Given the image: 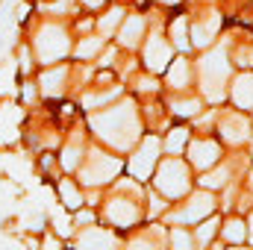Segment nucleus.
I'll use <instances>...</instances> for the list:
<instances>
[{
  "mask_svg": "<svg viewBox=\"0 0 253 250\" xmlns=\"http://www.w3.org/2000/svg\"><path fill=\"white\" fill-rule=\"evenodd\" d=\"M91 126L97 129V135L103 141H109L112 147L126 150L135 135H138V118H135V106L132 103H118L112 109H103V115H94Z\"/></svg>",
  "mask_w": 253,
  "mask_h": 250,
  "instance_id": "obj_1",
  "label": "nucleus"
},
{
  "mask_svg": "<svg viewBox=\"0 0 253 250\" xmlns=\"http://www.w3.org/2000/svg\"><path fill=\"white\" fill-rule=\"evenodd\" d=\"M227 77H230V62H227V53L221 47H215L212 53H206L200 59V85H203V94L209 100H221L224 97Z\"/></svg>",
  "mask_w": 253,
  "mask_h": 250,
  "instance_id": "obj_2",
  "label": "nucleus"
},
{
  "mask_svg": "<svg viewBox=\"0 0 253 250\" xmlns=\"http://www.w3.org/2000/svg\"><path fill=\"white\" fill-rule=\"evenodd\" d=\"M156 188L165 194V197H180L189 191V171L180 159H168L159 174H156Z\"/></svg>",
  "mask_w": 253,
  "mask_h": 250,
  "instance_id": "obj_3",
  "label": "nucleus"
},
{
  "mask_svg": "<svg viewBox=\"0 0 253 250\" xmlns=\"http://www.w3.org/2000/svg\"><path fill=\"white\" fill-rule=\"evenodd\" d=\"M36 53L42 62H56L68 53V36L62 27H44L36 39Z\"/></svg>",
  "mask_w": 253,
  "mask_h": 250,
  "instance_id": "obj_4",
  "label": "nucleus"
},
{
  "mask_svg": "<svg viewBox=\"0 0 253 250\" xmlns=\"http://www.w3.org/2000/svg\"><path fill=\"white\" fill-rule=\"evenodd\" d=\"M118 171H121V162L118 159L103 156V153H91L88 156V165L83 168V177H85V183L97 186V183H109Z\"/></svg>",
  "mask_w": 253,
  "mask_h": 250,
  "instance_id": "obj_5",
  "label": "nucleus"
},
{
  "mask_svg": "<svg viewBox=\"0 0 253 250\" xmlns=\"http://www.w3.org/2000/svg\"><path fill=\"white\" fill-rule=\"evenodd\" d=\"M156 156H159V138L150 135V138L141 141V147H138L135 156L129 159V174L138 177V180H147L150 171H153V165H156Z\"/></svg>",
  "mask_w": 253,
  "mask_h": 250,
  "instance_id": "obj_6",
  "label": "nucleus"
},
{
  "mask_svg": "<svg viewBox=\"0 0 253 250\" xmlns=\"http://www.w3.org/2000/svg\"><path fill=\"white\" fill-rule=\"evenodd\" d=\"M212 206H215L212 194H209V191H200V194H194V197L189 200V206H186V209L171 212V221H177V224H191V221H197V218L209 215V212H212Z\"/></svg>",
  "mask_w": 253,
  "mask_h": 250,
  "instance_id": "obj_7",
  "label": "nucleus"
},
{
  "mask_svg": "<svg viewBox=\"0 0 253 250\" xmlns=\"http://www.w3.org/2000/svg\"><path fill=\"white\" fill-rule=\"evenodd\" d=\"M144 62L150 71H165V65L171 62V44L162 36H150V42L144 47Z\"/></svg>",
  "mask_w": 253,
  "mask_h": 250,
  "instance_id": "obj_8",
  "label": "nucleus"
},
{
  "mask_svg": "<svg viewBox=\"0 0 253 250\" xmlns=\"http://www.w3.org/2000/svg\"><path fill=\"white\" fill-rule=\"evenodd\" d=\"M106 221L115 224V227H129V224L138 221V206L132 200H121L118 197V200H112L106 206Z\"/></svg>",
  "mask_w": 253,
  "mask_h": 250,
  "instance_id": "obj_9",
  "label": "nucleus"
},
{
  "mask_svg": "<svg viewBox=\"0 0 253 250\" xmlns=\"http://www.w3.org/2000/svg\"><path fill=\"white\" fill-rule=\"evenodd\" d=\"M189 156H191V165L203 171V168H209V165L218 162L221 147H218L215 141H203V138H197V141H191L189 144Z\"/></svg>",
  "mask_w": 253,
  "mask_h": 250,
  "instance_id": "obj_10",
  "label": "nucleus"
},
{
  "mask_svg": "<svg viewBox=\"0 0 253 250\" xmlns=\"http://www.w3.org/2000/svg\"><path fill=\"white\" fill-rule=\"evenodd\" d=\"M77 248L80 250H115L118 245H115L112 233H106V230H100V227H88V230L80 233Z\"/></svg>",
  "mask_w": 253,
  "mask_h": 250,
  "instance_id": "obj_11",
  "label": "nucleus"
},
{
  "mask_svg": "<svg viewBox=\"0 0 253 250\" xmlns=\"http://www.w3.org/2000/svg\"><path fill=\"white\" fill-rule=\"evenodd\" d=\"M221 132H224V138H227V141L239 144V141H248V138H251V124H248V118H242V115L230 112V115H224V118H221Z\"/></svg>",
  "mask_w": 253,
  "mask_h": 250,
  "instance_id": "obj_12",
  "label": "nucleus"
},
{
  "mask_svg": "<svg viewBox=\"0 0 253 250\" xmlns=\"http://www.w3.org/2000/svg\"><path fill=\"white\" fill-rule=\"evenodd\" d=\"M18 124H21V109H15V106H0V144L15 141Z\"/></svg>",
  "mask_w": 253,
  "mask_h": 250,
  "instance_id": "obj_13",
  "label": "nucleus"
},
{
  "mask_svg": "<svg viewBox=\"0 0 253 250\" xmlns=\"http://www.w3.org/2000/svg\"><path fill=\"white\" fill-rule=\"evenodd\" d=\"M233 100L242 109H253V74H242L233 85Z\"/></svg>",
  "mask_w": 253,
  "mask_h": 250,
  "instance_id": "obj_14",
  "label": "nucleus"
},
{
  "mask_svg": "<svg viewBox=\"0 0 253 250\" xmlns=\"http://www.w3.org/2000/svg\"><path fill=\"white\" fill-rule=\"evenodd\" d=\"M141 33H144V18H138V15H129L124 21V27H121V44L126 47H135L138 44V39H141Z\"/></svg>",
  "mask_w": 253,
  "mask_h": 250,
  "instance_id": "obj_15",
  "label": "nucleus"
},
{
  "mask_svg": "<svg viewBox=\"0 0 253 250\" xmlns=\"http://www.w3.org/2000/svg\"><path fill=\"white\" fill-rule=\"evenodd\" d=\"M218 24H221V15H212L209 21H200V24H194V30H191V36H194V44H197V47H206V44L212 42V36H215Z\"/></svg>",
  "mask_w": 253,
  "mask_h": 250,
  "instance_id": "obj_16",
  "label": "nucleus"
},
{
  "mask_svg": "<svg viewBox=\"0 0 253 250\" xmlns=\"http://www.w3.org/2000/svg\"><path fill=\"white\" fill-rule=\"evenodd\" d=\"M191 80V65L186 59H177V62L168 68V85L171 88H186Z\"/></svg>",
  "mask_w": 253,
  "mask_h": 250,
  "instance_id": "obj_17",
  "label": "nucleus"
},
{
  "mask_svg": "<svg viewBox=\"0 0 253 250\" xmlns=\"http://www.w3.org/2000/svg\"><path fill=\"white\" fill-rule=\"evenodd\" d=\"M65 68H56V71H47L44 77H42V88H44V94H62V88H65Z\"/></svg>",
  "mask_w": 253,
  "mask_h": 250,
  "instance_id": "obj_18",
  "label": "nucleus"
},
{
  "mask_svg": "<svg viewBox=\"0 0 253 250\" xmlns=\"http://www.w3.org/2000/svg\"><path fill=\"white\" fill-rule=\"evenodd\" d=\"M59 191H62V203L68 206V209H77V206L83 203L80 191L74 188V183H71V180H62V183H59Z\"/></svg>",
  "mask_w": 253,
  "mask_h": 250,
  "instance_id": "obj_19",
  "label": "nucleus"
},
{
  "mask_svg": "<svg viewBox=\"0 0 253 250\" xmlns=\"http://www.w3.org/2000/svg\"><path fill=\"white\" fill-rule=\"evenodd\" d=\"M100 47H103V36H91V39L80 42V47H77V56H80V59H88V56H94Z\"/></svg>",
  "mask_w": 253,
  "mask_h": 250,
  "instance_id": "obj_20",
  "label": "nucleus"
},
{
  "mask_svg": "<svg viewBox=\"0 0 253 250\" xmlns=\"http://www.w3.org/2000/svg\"><path fill=\"white\" fill-rule=\"evenodd\" d=\"M245 236H248V227H245L242 221H236V218L224 227V239H227V242H245Z\"/></svg>",
  "mask_w": 253,
  "mask_h": 250,
  "instance_id": "obj_21",
  "label": "nucleus"
},
{
  "mask_svg": "<svg viewBox=\"0 0 253 250\" xmlns=\"http://www.w3.org/2000/svg\"><path fill=\"white\" fill-rule=\"evenodd\" d=\"M171 109H174V115H194V112H200V100L197 97H189V100H174L171 103Z\"/></svg>",
  "mask_w": 253,
  "mask_h": 250,
  "instance_id": "obj_22",
  "label": "nucleus"
},
{
  "mask_svg": "<svg viewBox=\"0 0 253 250\" xmlns=\"http://www.w3.org/2000/svg\"><path fill=\"white\" fill-rule=\"evenodd\" d=\"M171 36H174V44H177L180 50H186V47H189V30H186V21H183V18L171 27Z\"/></svg>",
  "mask_w": 253,
  "mask_h": 250,
  "instance_id": "obj_23",
  "label": "nucleus"
},
{
  "mask_svg": "<svg viewBox=\"0 0 253 250\" xmlns=\"http://www.w3.org/2000/svg\"><path fill=\"white\" fill-rule=\"evenodd\" d=\"M183 144H186V129H171V135H168V141H165V147H168V153H180L183 150Z\"/></svg>",
  "mask_w": 253,
  "mask_h": 250,
  "instance_id": "obj_24",
  "label": "nucleus"
},
{
  "mask_svg": "<svg viewBox=\"0 0 253 250\" xmlns=\"http://www.w3.org/2000/svg\"><path fill=\"white\" fill-rule=\"evenodd\" d=\"M121 15H124L121 9H112V12H109V15H106L103 21H100V36H103V39H106V36H109V33L115 30V27H118V21H121Z\"/></svg>",
  "mask_w": 253,
  "mask_h": 250,
  "instance_id": "obj_25",
  "label": "nucleus"
},
{
  "mask_svg": "<svg viewBox=\"0 0 253 250\" xmlns=\"http://www.w3.org/2000/svg\"><path fill=\"white\" fill-rule=\"evenodd\" d=\"M227 177H230V171H227V168H218V171L206 174L200 183H203V186H209V188H218V186H224V183H227Z\"/></svg>",
  "mask_w": 253,
  "mask_h": 250,
  "instance_id": "obj_26",
  "label": "nucleus"
},
{
  "mask_svg": "<svg viewBox=\"0 0 253 250\" xmlns=\"http://www.w3.org/2000/svg\"><path fill=\"white\" fill-rule=\"evenodd\" d=\"M171 248L174 250H191V236L186 230H174V233H171Z\"/></svg>",
  "mask_w": 253,
  "mask_h": 250,
  "instance_id": "obj_27",
  "label": "nucleus"
},
{
  "mask_svg": "<svg viewBox=\"0 0 253 250\" xmlns=\"http://www.w3.org/2000/svg\"><path fill=\"white\" fill-rule=\"evenodd\" d=\"M12 80H15V65H3L0 68V91H9L12 88Z\"/></svg>",
  "mask_w": 253,
  "mask_h": 250,
  "instance_id": "obj_28",
  "label": "nucleus"
},
{
  "mask_svg": "<svg viewBox=\"0 0 253 250\" xmlns=\"http://www.w3.org/2000/svg\"><path fill=\"white\" fill-rule=\"evenodd\" d=\"M62 165L68 168V171H74V168L80 165V147H77V144H71V147L65 150V156H62Z\"/></svg>",
  "mask_w": 253,
  "mask_h": 250,
  "instance_id": "obj_29",
  "label": "nucleus"
},
{
  "mask_svg": "<svg viewBox=\"0 0 253 250\" xmlns=\"http://www.w3.org/2000/svg\"><path fill=\"white\" fill-rule=\"evenodd\" d=\"M215 227H218L215 221H206V224H203V227L197 230V245H200V248H203V245H206V242H209V239L215 236Z\"/></svg>",
  "mask_w": 253,
  "mask_h": 250,
  "instance_id": "obj_30",
  "label": "nucleus"
},
{
  "mask_svg": "<svg viewBox=\"0 0 253 250\" xmlns=\"http://www.w3.org/2000/svg\"><path fill=\"white\" fill-rule=\"evenodd\" d=\"M129 250H159V245L150 242V239H135V242L129 245Z\"/></svg>",
  "mask_w": 253,
  "mask_h": 250,
  "instance_id": "obj_31",
  "label": "nucleus"
},
{
  "mask_svg": "<svg viewBox=\"0 0 253 250\" xmlns=\"http://www.w3.org/2000/svg\"><path fill=\"white\" fill-rule=\"evenodd\" d=\"M88 221H91V212H80V215H77V227H80V224H88Z\"/></svg>",
  "mask_w": 253,
  "mask_h": 250,
  "instance_id": "obj_32",
  "label": "nucleus"
},
{
  "mask_svg": "<svg viewBox=\"0 0 253 250\" xmlns=\"http://www.w3.org/2000/svg\"><path fill=\"white\" fill-rule=\"evenodd\" d=\"M44 250H59V242H56V239H47V242H44Z\"/></svg>",
  "mask_w": 253,
  "mask_h": 250,
  "instance_id": "obj_33",
  "label": "nucleus"
},
{
  "mask_svg": "<svg viewBox=\"0 0 253 250\" xmlns=\"http://www.w3.org/2000/svg\"><path fill=\"white\" fill-rule=\"evenodd\" d=\"M83 3H85V6H91V9H94V6H100V3H103V0H83Z\"/></svg>",
  "mask_w": 253,
  "mask_h": 250,
  "instance_id": "obj_34",
  "label": "nucleus"
},
{
  "mask_svg": "<svg viewBox=\"0 0 253 250\" xmlns=\"http://www.w3.org/2000/svg\"><path fill=\"white\" fill-rule=\"evenodd\" d=\"M248 233H251V239H253V218H251V230H248Z\"/></svg>",
  "mask_w": 253,
  "mask_h": 250,
  "instance_id": "obj_35",
  "label": "nucleus"
},
{
  "mask_svg": "<svg viewBox=\"0 0 253 250\" xmlns=\"http://www.w3.org/2000/svg\"><path fill=\"white\" fill-rule=\"evenodd\" d=\"M162 3H180V0H162Z\"/></svg>",
  "mask_w": 253,
  "mask_h": 250,
  "instance_id": "obj_36",
  "label": "nucleus"
}]
</instances>
